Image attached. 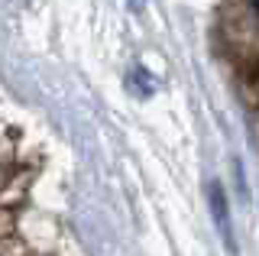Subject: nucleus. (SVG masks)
<instances>
[{"instance_id": "nucleus-1", "label": "nucleus", "mask_w": 259, "mask_h": 256, "mask_svg": "<svg viewBox=\"0 0 259 256\" xmlns=\"http://www.w3.org/2000/svg\"><path fill=\"white\" fill-rule=\"evenodd\" d=\"M210 207H214V218H217V227H221V234L227 237V243L233 246V234H230V214H227V201H224V191H221V185H210Z\"/></svg>"}, {"instance_id": "nucleus-2", "label": "nucleus", "mask_w": 259, "mask_h": 256, "mask_svg": "<svg viewBox=\"0 0 259 256\" xmlns=\"http://www.w3.org/2000/svg\"><path fill=\"white\" fill-rule=\"evenodd\" d=\"M130 88H133L140 98H146V94L156 91V81H152V75L146 68H133V75H130Z\"/></svg>"}, {"instance_id": "nucleus-3", "label": "nucleus", "mask_w": 259, "mask_h": 256, "mask_svg": "<svg viewBox=\"0 0 259 256\" xmlns=\"http://www.w3.org/2000/svg\"><path fill=\"white\" fill-rule=\"evenodd\" d=\"M249 4H253V7H256V10H259V0H249Z\"/></svg>"}]
</instances>
